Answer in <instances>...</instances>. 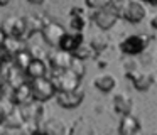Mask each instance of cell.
<instances>
[{
	"mask_svg": "<svg viewBox=\"0 0 157 135\" xmlns=\"http://www.w3.org/2000/svg\"><path fill=\"white\" fill-rule=\"evenodd\" d=\"M31 90H32V96H34V101H39V103H44V101L51 100L58 94V90H56L54 83L51 81V78L44 76V78H36V79H31Z\"/></svg>",
	"mask_w": 157,
	"mask_h": 135,
	"instance_id": "6da1fadb",
	"label": "cell"
},
{
	"mask_svg": "<svg viewBox=\"0 0 157 135\" xmlns=\"http://www.w3.org/2000/svg\"><path fill=\"white\" fill-rule=\"evenodd\" d=\"M51 81L54 83L56 90L59 91H71V90H76L79 88V83H81V78L78 76L76 73H73L71 69H61V71H52L51 76Z\"/></svg>",
	"mask_w": 157,
	"mask_h": 135,
	"instance_id": "7a4b0ae2",
	"label": "cell"
},
{
	"mask_svg": "<svg viewBox=\"0 0 157 135\" xmlns=\"http://www.w3.org/2000/svg\"><path fill=\"white\" fill-rule=\"evenodd\" d=\"M118 19H120V14L117 12L115 9H113V5H112L110 2L106 3L105 7H101V9L93 10V14H91V20H93V22H95L101 30L112 29V27L117 24V20H118Z\"/></svg>",
	"mask_w": 157,
	"mask_h": 135,
	"instance_id": "3957f363",
	"label": "cell"
},
{
	"mask_svg": "<svg viewBox=\"0 0 157 135\" xmlns=\"http://www.w3.org/2000/svg\"><path fill=\"white\" fill-rule=\"evenodd\" d=\"M149 46V37L142 36V34H130L120 42V51L125 56H139Z\"/></svg>",
	"mask_w": 157,
	"mask_h": 135,
	"instance_id": "277c9868",
	"label": "cell"
},
{
	"mask_svg": "<svg viewBox=\"0 0 157 135\" xmlns=\"http://www.w3.org/2000/svg\"><path fill=\"white\" fill-rule=\"evenodd\" d=\"M2 30L5 32V36L10 37H24L27 34V19L19 15H10L5 17L2 22Z\"/></svg>",
	"mask_w": 157,
	"mask_h": 135,
	"instance_id": "5b68a950",
	"label": "cell"
},
{
	"mask_svg": "<svg viewBox=\"0 0 157 135\" xmlns=\"http://www.w3.org/2000/svg\"><path fill=\"white\" fill-rule=\"evenodd\" d=\"M122 17L130 24H139L147 17V9L144 5V2H140V0H127Z\"/></svg>",
	"mask_w": 157,
	"mask_h": 135,
	"instance_id": "8992f818",
	"label": "cell"
},
{
	"mask_svg": "<svg viewBox=\"0 0 157 135\" xmlns=\"http://www.w3.org/2000/svg\"><path fill=\"white\" fill-rule=\"evenodd\" d=\"M56 100H58V105L66 110H73V108L79 106L81 101L85 100V91L81 88H76V90L71 91H59L56 94Z\"/></svg>",
	"mask_w": 157,
	"mask_h": 135,
	"instance_id": "52a82bcc",
	"label": "cell"
},
{
	"mask_svg": "<svg viewBox=\"0 0 157 135\" xmlns=\"http://www.w3.org/2000/svg\"><path fill=\"white\" fill-rule=\"evenodd\" d=\"M41 34H42L44 40L49 44V46L59 47V42H61L63 36L66 34V29H64V27H63L59 22H52V20H49V22L44 24Z\"/></svg>",
	"mask_w": 157,
	"mask_h": 135,
	"instance_id": "ba28073f",
	"label": "cell"
},
{
	"mask_svg": "<svg viewBox=\"0 0 157 135\" xmlns=\"http://www.w3.org/2000/svg\"><path fill=\"white\" fill-rule=\"evenodd\" d=\"M127 78L132 81L133 88L137 91H147L150 86L154 84V76L150 73H144V71H139V69H130L127 71Z\"/></svg>",
	"mask_w": 157,
	"mask_h": 135,
	"instance_id": "9c48e42d",
	"label": "cell"
},
{
	"mask_svg": "<svg viewBox=\"0 0 157 135\" xmlns=\"http://www.w3.org/2000/svg\"><path fill=\"white\" fill-rule=\"evenodd\" d=\"M142 128V123L140 120L135 117V115L128 113V115H122L118 122V132L122 135H135L140 132Z\"/></svg>",
	"mask_w": 157,
	"mask_h": 135,
	"instance_id": "30bf717a",
	"label": "cell"
},
{
	"mask_svg": "<svg viewBox=\"0 0 157 135\" xmlns=\"http://www.w3.org/2000/svg\"><path fill=\"white\" fill-rule=\"evenodd\" d=\"M133 108V98L130 96L127 91H118L113 96V110L122 117V115H128L132 113Z\"/></svg>",
	"mask_w": 157,
	"mask_h": 135,
	"instance_id": "8fae6325",
	"label": "cell"
},
{
	"mask_svg": "<svg viewBox=\"0 0 157 135\" xmlns=\"http://www.w3.org/2000/svg\"><path fill=\"white\" fill-rule=\"evenodd\" d=\"M12 101H14L17 106H29V105L34 101L31 83H24V84H21V86L14 88V90H12Z\"/></svg>",
	"mask_w": 157,
	"mask_h": 135,
	"instance_id": "7c38bea8",
	"label": "cell"
},
{
	"mask_svg": "<svg viewBox=\"0 0 157 135\" xmlns=\"http://www.w3.org/2000/svg\"><path fill=\"white\" fill-rule=\"evenodd\" d=\"M83 42H85L83 32H75V30H71V32H66L64 36H63L61 42H59V49H63V51H66V52L73 54Z\"/></svg>",
	"mask_w": 157,
	"mask_h": 135,
	"instance_id": "4fadbf2b",
	"label": "cell"
},
{
	"mask_svg": "<svg viewBox=\"0 0 157 135\" xmlns=\"http://www.w3.org/2000/svg\"><path fill=\"white\" fill-rule=\"evenodd\" d=\"M71 61H73V54L59 49V51L51 52V56H49V66L52 68V71L68 69L69 64H71Z\"/></svg>",
	"mask_w": 157,
	"mask_h": 135,
	"instance_id": "5bb4252c",
	"label": "cell"
},
{
	"mask_svg": "<svg viewBox=\"0 0 157 135\" xmlns=\"http://www.w3.org/2000/svg\"><path fill=\"white\" fill-rule=\"evenodd\" d=\"M68 135H98V133H96V128L93 127V123L88 118L79 117L78 120H75L71 123Z\"/></svg>",
	"mask_w": 157,
	"mask_h": 135,
	"instance_id": "9a60e30c",
	"label": "cell"
},
{
	"mask_svg": "<svg viewBox=\"0 0 157 135\" xmlns=\"http://www.w3.org/2000/svg\"><path fill=\"white\" fill-rule=\"evenodd\" d=\"M25 76L29 79H36V78H44L48 76V63L42 57H34L25 68Z\"/></svg>",
	"mask_w": 157,
	"mask_h": 135,
	"instance_id": "2e32d148",
	"label": "cell"
},
{
	"mask_svg": "<svg viewBox=\"0 0 157 135\" xmlns=\"http://www.w3.org/2000/svg\"><path fill=\"white\" fill-rule=\"evenodd\" d=\"M93 84H95V88L98 91H101V93H112L117 86V78L110 73H101L93 79Z\"/></svg>",
	"mask_w": 157,
	"mask_h": 135,
	"instance_id": "e0dca14e",
	"label": "cell"
},
{
	"mask_svg": "<svg viewBox=\"0 0 157 135\" xmlns=\"http://www.w3.org/2000/svg\"><path fill=\"white\" fill-rule=\"evenodd\" d=\"M25 122H27V118H25V108L21 106V108H14L9 113V117L4 120V123L9 128H12V130H19V128L24 127Z\"/></svg>",
	"mask_w": 157,
	"mask_h": 135,
	"instance_id": "ac0fdd59",
	"label": "cell"
},
{
	"mask_svg": "<svg viewBox=\"0 0 157 135\" xmlns=\"http://www.w3.org/2000/svg\"><path fill=\"white\" fill-rule=\"evenodd\" d=\"M44 132L48 135H68V127L66 123L58 117H51L48 120H44V125H42Z\"/></svg>",
	"mask_w": 157,
	"mask_h": 135,
	"instance_id": "d6986e66",
	"label": "cell"
},
{
	"mask_svg": "<svg viewBox=\"0 0 157 135\" xmlns=\"http://www.w3.org/2000/svg\"><path fill=\"white\" fill-rule=\"evenodd\" d=\"M2 51H4L5 54H9V56L14 57L17 52L24 51V42H22V37H10V36H7Z\"/></svg>",
	"mask_w": 157,
	"mask_h": 135,
	"instance_id": "ffe728a7",
	"label": "cell"
},
{
	"mask_svg": "<svg viewBox=\"0 0 157 135\" xmlns=\"http://www.w3.org/2000/svg\"><path fill=\"white\" fill-rule=\"evenodd\" d=\"M69 27L75 32H83L86 27V17L83 15L81 9H73L71 17H69Z\"/></svg>",
	"mask_w": 157,
	"mask_h": 135,
	"instance_id": "44dd1931",
	"label": "cell"
},
{
	"mask_svg": "<svg viewBox=\"0 0 157 135\" xmlns=\"http://www.w3.org/2000/svg\"><path fill=\"white\" fill-rule=\"evenodd\" d=\"M32 59H34V56H32V54L29 52L27 49L21 51V52H17L14 57H12V61H14L15 68H19V69H22V71H25V68L29 66V63H31Z\"/></svg>",
	"mask_w": 157,
	"mask_h": 135,
	"instance_id": "7402d4cb",
	"label": "cell"
},
{
	"mask_svg": "<svg viewBox=\"0 0 157 135\" xmlns=\"http://www.w3.org/2000/svg\"><path fill=\"white\" fill-rule=\"evenodd\" d=\"M95 51H93V47L90 46V42H83L81 46L78 47V49L73 52V56L75 57H78V59H81V61H85V59H88V57H91V56H95Z\"/></svg>",
	"mask_w": 157,
	"mask_h": 135,
	"instance_id": "603a6c76",
	"label": "cell"
},
{
	"mask_svg": "<svg viewBox=\"0 0 157 135\" xmlns=\"http://www.w3.org/2000/svg\"><path fill=\"white\" fill-rule=\"evenodd\" d=\"M90 46L93 47V51H95L96 54L98 52H103V51L108 47V39L103 36H100V34H96V36L91 37V40H90Z\"/></svg>",
	"mask_w": 157,
	"mask_h": 135,
	"instance_id": "cb8c5ba5",
	"label": "cell"
},
{
	"mask_svg": "<svg viewBox=\"0 0 157 135\" xmlns=\"http://www.w3.org/2000/svg\"><path fill=\"white\" fill-rule=\"evenodd\" d=\"M69 69H71L73 73H76L79 78H83V74H85V64H83L81 59H78V57L73 56V61H71V64H69Z\"/></svg>",
	"mask_w": 157,
	"mask_h": 135,
	"instance_id": "d4e9b609",
	"label": "cell"
},
{
	"mask_svg": "<svg viewBox=\"0 0 157 135\" xmlns=\"http://www.w3.org/2000/svg\"><path fill=\"white\" fill-rule=\"evenodd\" d=\"M108 2H110V0H85L86 7H90L91 10H98V9H101V7H105Z\"/></svg>",
	"mask_w": 157,
	"mask_h": 135,
	"instance_id": "484cf974",
	"label": "cell"
},
{
	"mask_svg": "<svg viewBox=\"0 0 157 135\" xmlns=\"http://www.w3.org/2000/svg\"><path fill=\"white\" fill-rule=\"evenodd\" d=\"M27 135H48V133L44 132V128H32Z\"/></svg>",
	"mask_w": 157,
	"mask_h": 135,
	"instance_id": "4316f807",
	"label": "cell"
},
{
	"mask_svg": "<svg viewBox=\"0 0 157 135\" xmlns=\"http://www.w3.org/2000/svg\"><path fill=\"white\" fill-rule=\"evenodd\" d=\"M7 133H9V127L4 122H0V135H7Z\"/></svg>",
	"mask_w": 157,
	"mask_h": 135,
	"instance_id": "83f0119b",
	"label": "cell"
},
{
	"mask_svg": "<svg viewBox=\"0 0 157 135\" xmlns=\"http://www.w3.org/2000/svg\"><path fill=\"white\" fill-rule=\"evenodd\" d=\"M5 39H7V36H5V32L2 30V27H0V51H2V47H4Z\"/></svg>",
	"mask_w": 157,
	"mask_h": 135,
	"instance_id": "f1b7e54d",
	"label": "cell"
},
{
	"mask_svg": "<svg viewBox=\"0 0 157 135\" xmlns=\"http://www.w3.org/2000/svg\"><path fill=\"white\" fill-rule=\"evenodd\" d=\"M31 5H44L46 3V0H27Z\"/></svg>",
	"mask_w": 157,
	"mask_h": 135,
	"instance_id": "f546056e",
	"label": "cell"
},
{
	"mask_svg": "<svg viewBox=\"0 0 157 135\" xmlns=\"http://www.w3.org/2000/svg\"><path fill=\"white\" fill-rule=\"evenodd\" d=\"M150 27L157 30V15H154L152 19H150Z\"/></svg>",
	"mask_w": 157,
	"mask_h": 135,
	"instance_id": "4dcf8cb0",
	"label": "cell"
},
{
	"mask_svg": "<svg viewBox=\"0 0 157 135\" xmlns=\"http://www.w3.org/2000/svg\"><path fill=\"white\" fill-rule=\"evenodd\" d=\"M144 3H149V5H157V0H140Z\"/></svg>",
	"mask_w": 157,
	"mask_h": 135,
	"instance_id": "1f68e13d",
	"label": "cell"
},
{
	"mask_svg": "<svg viewBox=\"0 0 157 135\" xmlns=\"http://www.w3.org/2000/svg\"><path fill=\"white\" fill-rule=\"evenodd\" d=\"M9 3H10V0H0V7H5Z\"/></svg>",
	"mask_w": 157,
	"mask_h": 135,
	"instance_id": "d6a6232c",
	"label": "cell"
},
{
	"mask_svg": "<svg viewBox=\"0 0 157 135\" xmlns=\"http://www.w3.org/2000/svg\"><path fill=\"white\" fill-rule=\"evenodd\" d=\"M7 135H24V133H19V132H9Z\"/></svg>",
	"mask_w": 157,
	"mask_h": 135,
	"instance_id": "836d02e7",
	"label": "cell"
},
{
	"mask_svg": "<svg viewBox=\"0 0 157 135\" xmlns=\"http://www.w3.org/2000/svg\"><path fill=\"white\" fill-rule=\"evenodd\" d=\"M108 135H122V133H120V132L117 130V132H112V133H108Z\"/></svg>",
	"mask_w": 157,
	"mask_h": 135,
	"instance_id": "e575fe53",
	"label": "cell"
},
{
	"mask_svg": "<svg viewBox=\"0 0 157 135\" xmlns=\"http://www.w3.org/2000/svg\"><path fill=\"white\" fill-rule=\"evenodd\" d=\"M2 59H4V57H2V56H0V63H2Z\"/></svg>",
	"mask_w": 157,
	"mask_h": 135,
	"instance_id": "d590c367",
	"label": "cell"
},
{
	"mask_svg": "<svg viewBox=\"0 0 157 135\" xmlns=\"http://www.w3.org/2000/svg\"><path fill=\"white\" fill-rule=\"evenodd\" d=\"M135 135H140V132H139V133H135Z\"/></svg>",
	"mask_w": 157,
	"mask_h": 135,
	"instance_id": "8d00e7d4",
	"label": "cell"
}]
</instances>
